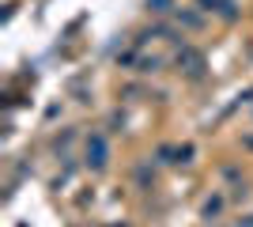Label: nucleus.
I'll use <instances>...</instances> for the list:
<instances>
[{
    "label": "nucleus",
    "mask_w": 253,
    "mask_h": 227,
    "mask_svg": "<svg viewBox=\"0 0 253 227\" xmlns=\"http://www.w3.org/2000/svg\"><path fill=\"white\" fill-rule=\"evenodd\" d=\"M84 163H87V171H95L102 174L106 171V163H110V140H106V133H91L87 136V151H84Z\"/></svg>",
    "instance_id": "f257e3e1"
},
{
    "label": "nucleus",
    "mask_w": 253,
    "mask_h": 227,
    "mask_svg": "<svg viewBox=\"0 0 253 227\" xmlns=\"http://www.w3.org/2000/svg\"><path fill=\"white\" fill-rule=\"evenodd\" d=\"M174 61H178V68H185V76H193V80H201V76H204V53H201V49H193V45H181Z\"/></svg>",
    "instance_id": "f03ea898"
},
{
    "label": "nucleus",
    "mask_w": 253,
    "mask_h": 227,
    "mask_svg": "<svg viewBox=\"0 0 253 227\" xmlns=\"http://www.w3.org/2000/svg\"><path fill=\"white\" fill-rule=\"evenodd\" d=\"M197 8L211 11V15H219V19H227V23L238 19V4H234V0H197Z\"/></svg>",
    "instance_id": "7ed1b4c3"
},
{
    "label": "nucleus",
    "mask_w": 253,
    "mask_h": 227,
    "mask_svg": "<svg viewBox=\"0 0 253 227\" xmlns=\"http://www.w3.org/2000/svg\"><path fill=\"white\" fill-rule=\"evenodd\" d=\"M223 208H227V201H223V197H211V201H204L201 216H204V220H215V216L223 212Z\"/></svg>",
    "instance_id": "20e7f679"
},
{
    "label": "nucleus",
    "mask_w": 253,
    "mask_h": 227,
    "mask_svg": "<svg viewBox=\"0 0 253 227\" xmlns=\"http://www.w3.org/2000/svg\"><path fill=\"white\" fill-rule=\"evenodd\" d=\"M159 65H163V57H140L132 72H140V76H151V72H159Z\"/></svg>",
    "instance_id": "39448f33"
},
{
    "label": "nucleus",
    "mask_w": 253,
    "mask_h": 227,
    "mask_svg": "<svg viewBox=\"0 0 253 227\" xmlns=\"http://www.w3.org/2000/svg\"><path fill=\"white\" fill-rule=\"evenodd\" d=\"M178 23H181V27H201L204 15H201V11H193V8H178Z\"/></svg>",
    "instance_id": "423d86ee"
},
{
    "label": "nucleus",
    "mask_w": 253,
    "mask_h": 227,
    "mask_svg": "<svg viewBox=\"0 0 253 227\" xmlns=\"http://www.w3.org/2000/svg\"><path fill=\"white\" fill-rule=\"evenodd\" d=\"M148 11L151 15H167V11H174V0H148Z\"/></svg>",
    "instance_id": "0eeeda50"
},
{
    "label": "nucleus",
    "mask_w": 253,
    "mask_h": 227,
    "mask_svg": "<svg viewBox=\"0 0 253 227\" xmlns=\"http://www.w3.org/2000/svg\"><path fill=\"white\" fill-rule=\"evenodd\" d=\"M174 163H193V144H181V148L174 151Z\"/></svg>",
    "instance_id": "6e6552de"
},
{
    "label": "nucleus",
    "mask_w": 253,
    "mask_h": 227,
    "mask_svg": "<svg viewBox=\"0 0 253 227\" xmlns=\"http://www.w3.org/2000/svg\"><path fill=\"white\" fill-rule=\"evenodd\" d=\"M136 182H140V185H148V182H155V174H151L148 167H140V171H136Z\"/></svg>",
    "instance_id": "1a4fd4ad"
},
{
    "label": "nucleus",
    "mask_w": 253,
    "mask_h": 227,
    "mask_svg": "<svg viewBox=\"0 0 253 227\" xmlns=\"http://www.w3.org/2000/svg\"><path fill=\"white\" fill-rule=\"evenodd\" d=\"M246 148H253V136H246Z\"/></svg>",
    "instance_id": "9d476101"
},
{
    "label": "nucleus",
    "mask_w": 253,
    "mask_h": 227,
    "mask_svg": "<svg viewBox=\"0 0 253 227\" xmlns=\"http://www.w3.org/2000/svg\"><path fill=\"white\" fill-rule=\"evenodd\" d=\"M242 227H253V216H250V220H246V224H242Z\"/></svg>",
    "instance_id": "9b49d317"
}]
</instances>
